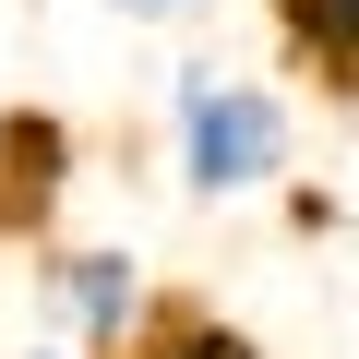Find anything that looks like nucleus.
Instances as JSON below:
<instances>
[{"instance_id":"20e7f679","label":"nucleus","mask_w":359,"mask_h":359,"mask_svg":"<svg viewBox=\"0 0 359 359\" xmlns=\"http://www.w3.org/2000/svg\"><path fill=\"white\" fill-rule=\"evenodd\" d=\"M144 359H252V335H228V323H204V311H168Z\"/></svg>"},{"instance_id":"423d86ee","label":"nucleus","mask_w":359,"mask_h":359,"mask_svg":"<svg viewBox=\"0 0 359 359\" xmlns=\"http://www.w3.org/2000/svg\"><path fill=\"white\" fill-rule=\"evenodd\" d=\"M25 359H72V347H25Z\"/></svg>"},{"instance_id":"f257e3e1","label":"nucleus","mask_w":359,"mask_h":359,"mask_svg":"<svg viewBox=\"0 0 359 359\" xmlns=\"http://www.w3.org/2000/svg\"><path fill=\"white\" fill-rule=\"evenodd\" d=\"M168 120H180V180H192V192H264V180L287 168V108H276L264 84L180 72Z\"/></svg>"},{"instance_id":"7ed1b4c3","label":"nucleus","mask_w":359,"mask_h":359,"mask_svg":"<svg viewBox=\"0 0 359 359\" xmlns=\"http://www.w3.org/2000/svg\"><path fill=\"white\" fill-rule=\"evenodd\" d=\"M287 36H299V72H323V84L359 72V48H347V0H287Z\"/></svg>"},{"instance_id":"39448f33","label":"nucleus","mask_w":359,"mask_h":359,"mask_svg":"<svg viewBox=\"0 0 359 359\" xmlns=\"http://www.w3.org/2000/svg\"><path fill=\"white\" fill-rule=\"evenodd\" d=\"M120 13H192V0H120Z\"/></svg>"},{"instance_id":"f03ea898","label":"nucleus","mask_w":359,"mask_h":359,"mask_svg":"<svg viewBox=\"0 0 359 359\" xmlns=\"http://www.w3.org/2000/svg\"><path fill=\"white\" fill-rule=\"evenodd\" d=\"M48 299L72 311L84 347H120V335L144 323V276H132V252H60V264H48Z\"/></svg>"}]
</instances>
